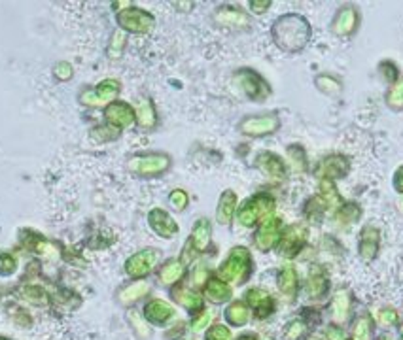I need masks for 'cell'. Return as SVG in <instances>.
I'll list each match as a JSON object with an SVG mask.
<instances>
[{
  "label": "cell",
  "mask_w": 403,
  "mask_h": 340,
  "mask_svg": "<svg viewBox=\"0 0 403 340\" xmlns=\"http://www.w3.org/2000/svg\"><path fill=\"white\" fill-rule=\"evenodd\" d=\"M231 331L225 327V325H210V329L207 331V340H231Z\"/></svg>",
  "instance_id": "obj_43"
},
{
  "label": "cell",
  "mask_w": 403,
  "mask_h": 340,
  "mask_svg": "<svg viewBox=\"0 0 403 340\" xmlns=\"http://www.w3.org/2000/svg\"><path fill=\"white\" fill-rule=\"evenodd\" d=\"M129 319H131V325L135 331L139 332L140 339H148L150 337V327H148L146 324H144V319L139 316V314H135V312H131L129 314Z\"/></svg>",
  "instance_id": "obj_47"
},
{
  "label": "cell",
  "mask_w": 403,
  "mask_h": 340,
  "mask_svg": "<svg viewBox=\"0 0 403 340\" xmlns=\"http://www.w3.org/2000/svg\"><path fill=\"white\" fill-rule=\"evenodd\" d=\"M280 129V117L277 112H264L257 116H246L239 121V131L244 136L252 138H264Z\"/></svg>",
  "instance_id": "obj_9"
},
{
  "label": "cell",
  "mask_w": 403,
  "mask_h": 340,
  "mask_svg": "<svg viewBox=\"0 0 403 340\" xmlns=\"http://www.w3.org/2000/svg\"><path fill=\"white\" fill-rule=\"evenodd\" d=\"M16 257L10 255L8 252H0V274H2V276H10V274L16 272Z\"/></svg>",
  "instance_id": "obj_42"
},
{
  "label": "cell",
  "mask_w": 403,
  "mask_h": 340,
  "mask_svg": "<svg viewBox=\"0 0 403 340\" xmlns=\"http://www.w3.org/2000/svg\"><path fill=\"white\" fill-rule=\"evenodd\" d=\"M349 340H352V339H349Z\"/></svg>",
  "instance_id": "obj_57"
},
{
  "label": "cell",
  "mask_w": 403,
  "mask_h": 340,
  "mask_svg": "<svg viewBox=\"0 0 403 340\" xmlns=\"http://www.w3.org/2000/svg\"><path fill=\"white\" fill-rule=\"evenodd\" d=\"M277 201L271 193H256L237 208V221L242 227H254L275 216Z\"/></svg>",
  "instance_id": "obj_3"
},
{
  "label": "cell",
  "mask_w": 403,
  "mask_h": 340,
  "mask_svg": "<svg viewBox=\"0 0 403 340\" xmlns=\"http://www.w3.org/2000/svg\"><path fill=\"white\" fill-rule=\"evenodd\" d=\"M282 229H284V221L279 216H273L262 221V223L257 225V231L254 234V244H256L257 250L264 252V254L275 250V247L279 246Z\"/></svg>",
  "instance_id": "obj_14"
},
{
  "label": "cell",
  "mask_w": 403,
  "mask_h": 340,
  "mask_svg": "<svg viewBox=\"0 0 403 340\" xmlns=\"http://www.w3.org/2000/svg\"><path fill=\"white\" fill-rule=\"evenodd\" d=\"M231 286L224 282V280H220L218 276H210L209 282L205 284V297H207V301H210L212 304H224L231 299Z\"/></svg>",
  "instance_id": "obj_29"
},
{
  "label": "cell",
  "mask_w": 403,
  "mask_h": 340,
  "mask_svg": "<svg viewBox=\"0 0 403 340\" xmlns=\"http://www.w3.org/2000/svg\"><path fill=\"white\" fill-rule=\"evenodd\" d=\"M23 297L27 301L34 302V304H46L47 295L46 291L38 286H27L23 287Z\"/></svg>",
  "instance_id": "obj_41"
},
{
  "label": "cell",
  "mask_w": 403,
  "mask_h": 340,
  "mask_svg": "<svg viewBox=\"0 0 403 340\" xmlns=\"http://www.w3.org/2000/svg\"><path fill=\"white\" fill-rule=\"evenodd\" d=\"M117 23L124 31L133 32V34H148L154 29L155 17L146 10L133 8L131 6V8L122 10L117 14Z\"/></svg>",
  "instance_id": "obj_12"
},
{
  "label": "cell",
  "mask_w": 403,
  "mask_h": 340,
  "mask_svg": "<svg viewBox=\"0 0 403 340\" xmlns=\"http://www.w3.org/2000/svg\"><path fill=\"white\" fill-rule=\"evenodd\" d=\"M252 272V254L249 247L235 246L218 269V278L227 284H244Z\"/></svg>",
  "instance_id": "obj_4"
},
{
  "label": "cell",
  "mask_w": 403,
  "mask_h": 340,
  "mask_svg": "<svg viewBox=\"0 0 403 340\" xmlns=\"http://www.w3.org/2000/svg\"><path fill=\"white\" fill-rule=\"evenodd\" d=\"M148 223L152 227V231L155 234H159L161 239H174L179 234V223L172 219L169 212H165L161 208L150 210L148 214Z\"/></svg>",
  "instance_id": "obj_20"
},
{
  "label": "cell",
  "mask_w": 403,
  "mask_h": 340,
  "mask_svg": "<svg viewBox=\"0 0 403 340\" xmlns=\"http://www.w3.org/2000/svg\"><path fill=\"white\" fill-rule=\"evenodd\" d=\"M277 287L288 302H295L301 293V280L292 263L282 265L277 272Z\"/></svg>",
  "instance_id": "obj_16"
},
{
  "label": "cell",
  "mask_w": 403,
  "mask_h": 340,
  "mask_svg": "<svg viewBox=\"0 0 403 340\" xmlns=\"http://www.w3.org/2000/svg\"><path fill=\"white\" fill-rule=\"evenodd\" d=\"M169 204H171L172 210H176V212H184L187 208V204H189V197L184 189H174L169 195Z\"/></svg>",
  "instance_id": "obj_40"
},
{
  "label": "cell",
  "mask_w": 403,
  "mask_h": 340,
  "mask_svg": "<svg viewBox=\"0 0 403 340\" xmlns=\"http://www.w3.org/2000/svg\"><path fill=\"white\" fill-rule=\"evenodd\" d=\"M379 72H380V76L384 77L387 80L388 84L392 85L395 84L400 77H398V69H395V64L392 61H382L379 64Z\"/></svg>",
  "instance_id": "obj_44"
},
{
  "label": "cell",
  "mask_w": 403,
  "mask_h": 340,
  "mask_svg": "<svg viewBox=\"0 0 403 340\" xmlns=\"http://www.w3.org/2000/svg\"><path fill=\"white\" fill-rule=\"evenodd\" d=\"M119 93V84L116 80H104L101 84L97 85L93 93L87 91V93L82 95V101L86 102L87 106H102L106 102H112Z\"/></svg>",
  "instance_id": "obj_21"
},
{
  "label": "cell",
  "mask_w": 403,
  "mask_h": 340,
  "mask_svg": "<svg viewBox=\"0 0 403 340\" xmlns=\"http://www.w3.org/2000/svg\"><path fill=\"white\" fill-rule=\"evenodd\" d=\"M159 250L155 247H146V250H140L137 254H133L127 261H125V272L135 280L146 278L150 272L154 271L155 265L159 263Z\"/></svg>",
  "instance_id": "obj_13"
},
{
  "label": "cell",
  "mask_w": 403,
  "mask_h": 340,
  "mask_svg": "<svg viewBox=\"0 0 403 340\" xmlns=\"http://www.w3.org/2000/svg\"><path fill=\"white\" fill-rule=\"evenodd\" d=\"M350 172V157L345 154H327L324 155L316 167L312 170V174L320 180H330V182H339Z\"/></svg>",
  "instance_id": "obj_10"
},
{
  "label": "cell",
  "mask_w": 403,
  "mask_h": 340,
  "mask_svg": "<svg viewBox=\"0 0 403 340\" xmlns=\"http://www.w3.org/2000/svg\"><path fill=\"white\" fill-rule=\"evenodd\" d=\"M244 302L249 304L250 310H254V316L257 319H265L271 314H275L277 308V302L273 299V295L269 291H265L264 287H252L244 295Z\"/></svg>",
  "instance_id": "obj_17"
},
{
  "label": "cell",
  "mask_w": 403,
  "mask_h": 340,
  "mask_svg": "<svg viewBox=\"0 0 403 340\" xmlns=\"http://www.w3.org/2000/svg\"><path fill=\"white\" fill-rule=\"evenodd\" d=\"M184 274H186V265L182 263L180 259H169L159 271V282L163 286H174L184 278Z\"/></svg>",
  "instance_id": "obj_33"
},
{
  "label": "cell",
  "mask_w": 403,
  "mask_h": 340,
  "mask_svg": "<svg viewBox=\"0 0 403 340\" xmlns=\"http://www.w3.org/2000/svg\"><path fill=\"white\" fill-rule=\"evenodd\" d=\"M307 240H309V227H307V223H290L284 225L282 234H280V242L277 247H279L282 257L295 259L305 250Z\"/></svg>",
  "instance_id": "obj_8"
},
{
  "label": "cell",
  "mask_w": 403,
  "mask_h": 340,
  "mask_svg": "<svg viewBox=\"0 0 403 340\" xmlns=\"http://www.w3.org/2000/svg\"><path fill=\"white\" fill-rule=\"evenodd\" d=\"M192 278H194V284L197 287L205 286V284H207L210 278V272H209V269H207V265H203V263L197 265V267H195L194 274H192Z\"/></svg>",
  "instance_id": "obj_49"
},
{
  "label": "cell",
  "mask_w": 403,
  "mask_h": 340,
  "mask_svg": "<svg viewBox=\"0 0 403 340\" xmlns=\"http://www.w3.org/2000/svg\"><path fill=\"white\" fill-rule=\"evenodd\" d=\"M214 21L227 29H249L250 17L235 6H220L214 12Z\"/></svg>",
  "instance_id": "obj_23"
},
{
  "label": "cell",
  "mask_w": 403,
  "mask_h": 340,
  "mask_svg": "<svg viewBox=\"0 0 403 340\" xmlns=\"http://www.w3.org/2000/svg\"><path fill=\"white\" fill-rule=\"evenodd\" d=\"M307 340H324V337L322 335H310V337H307Z\"/></svg>",
  "instance_id": "obj_54"
},
{
  "label": "cell",
  "mask_w": 403,
  "mask_h": 340,
  "mask_svg": "<svg viewBox=\"0 0 403 340\" xmlns=\"http://www.w3.org/2000/svg\"><path fill=\"white\" fill-rule=\"evenodd\" d=\"M129 170L135 176L140 178H155L161 176L167 170L171 169V157L161 151H152V154H140L131 157L129 161Z\"/></svg>",
  "instance_id": "obj_5"
},
{
  "label": "cell",
  "mask_w": 403,
  "mask_h": 340,
  "mask_svg": "<svg viewBox=\"0 0 403 340\" xmlns=\"http://www.w3.org/2000/svg\"><path fill=\"white\" fill-rule=\"evenodd\" d=\"M360 23H362L360 8H358L356 4H352V2H345L334 14L330 31L339 40H350L360 29Z\"/></svg>",
  "instance_id": "obj_6"
},
{
  "label": "cell",
  "mask_w": 403,
  "mask_h": 340,
  "mask_svg": "<svg viewBox=\"0 0 403 340\" xmlns=\"http://www.w3.org/2000/svg\"><path fill=\"white\" fill-rule=\"evenodd\" d=\"M0 340H6V339H0Z\"/></svg>",
  "instance_id": "obj_56"
},
{
  "label": "cell",
  "mask_w": 403,
  "mask_h": 340,
  "mask_svg": "<svg viewBox=\"0 0 403 340\" xmlns=\"http://www.w3.org/2000/svg\"><path fill=\"white\" fill-rule=\"evenodd\" d=\"M256 167L273 182H284L288 178L286 161L273 151H260L256 157Z\"/></svg>",
  "instance_id": "obj_19"
},
{
  "label": "cell",
  "mask_w": 403,
  "mask_h": 340,
  "mask_svg": "<svg viewBox=\"0 0 403 340\" xmlns=\"http://www.w3.org/2000/svg\"><path fill=\"white\" fill-rule=\"evenodd\" d=\"M322 337H324V340H349L345 327L335 324L327 325L326 329H324V332H322Z\"/></svg>",
  "instance_id": "obj_46"
},
{
  "label": "cell",
  "mask_w": 403,
  "mask_h": 340,
  "mask_svg": "<svg viewBox=\"0 0 403 340\" xmlns=\"http://www.w3.org/2000/svg\"><path fill=\"white\" fill-rule=\"evenodd\" d=\"M350 339L352 340H373V319L367 314L365 316H358L352 324V331H350Z\"/></svg>",
  "instance_id": "obj_37"
},
{
  "label": "cell",
  "mask_w": 403,
  "mask_h": 340,
  "mask_svg": "<svg viewBox=\"0 0 403 340\" xmlns=\"http://www.w3.org/2000/svg\"><path fill=\"white\" fill-rule=\"evenodd\" d=\"M384 101H387V106L390 110H395V112L403 110V77H400L395 84L388 87Z\"/></svg>",
  "instance_id": "obj_38"
},
{
  "label": "cell",
  "mask_w": 403,
  "mask_h": 340,
  "mask_svg": "<svg viewBox=\"0 0 403 340\" xmlns=\"http://www.w3.org/2000/svg\"><path fill=\"white\" fill-rule=\"evenodd\" d=\"M377 340H392V339H390L388 335H382V337H379V339H377Z\"/></svg>",
  "instance_id": "obj_55"
},
{
  "label": "cell",
  "mask_w": 403,
  "mask_h": 340,
  "mask_svg": "<svg viewBox=\"0 0 403 340\" xmlns=\"http://www.w3.org/2000/svg\"><path fill=\"white\" fill-rule=\"evenodd\" d=\"M235 84L239 85L240 91L249 97L250 101L254 102H264L271 97L273 89L271 85L267 84L262 74H257L256 70L252 69H240L233 74Z\"/></svg>",
  "instance_id": "obj_7"
},
{
  "label": "cell",
  "mask_w": 403,
  "mask_h": 340,
  "mask_svg": "<svg viewBox=\"0 0 403 340\" xmlns=\"http://www.w3.org/2000/svg\"><path fill=\"white\" fill-rule=\"evenodd\" d=\"M55 76L59 77V80H69L72 76V69H70L69 62H59L55 66Z\"/></svg>",
  "instance_id": "obj_51"
},
{
  "label": "cell",
  "mask_w": 403,
  "mask_h": 340,
  "mask_svg": "<svg viewBox=\"0 0 403 340\" xmlns=\"http://www.w3.org/2000/svg\"><path fill=\"white\" fill-rule=\"evenodd\" d=\"M135 116H137V123L142 127V129H154L155 125H157V114H155L154 108V102L150 101V99H142L137 104V108H135Z\"/></svg>",
  "instance_id": "obj_36"
},
{
  "label": "cell",
  "mask_w": 403,
  "mask_h": 340,
  "mask_svg": "<svg viewBox=\"0 0 403 340\" xmlns=\"http://www.w3.org/2000/svg\"><path fill=\"white\" fill-rule=\"evenodd\" d=\"M125 46V34L124 32H114L112 42H110V57H119Z\"/></svg>",
  "instance_id": "obj_48"
},
{
  "label": "cell",
  "mask_w": 403,
  "mask_h": 340,
  "mask_svg": "<svg viewBox=\"0 0 403 340\" xmlns=\"http://www.w3.org/2000/svg\"><path fill=\"white\" fill-rule=\"evenodd\" d=\"M239 204V199H237V193L227 189L224 193L220 195V201H218V208H216V219L220 225H229L231 219L237 214V206Z\"/></svg>",
  "instance_id": "obj_28"
},
{
  "label": "cell",
  "mask_w": 403,
  "mask_h": 340,
  "mask_svg": "<svg viewBox=\"0 0 403 340\" xmlns=\"http://www.w3.org/2000/svg\"><path fill=\"white\" fill-rule=\"evenodd\" d=\"M286 167L294 174H305L309 170L307 151L301 144H292V146L286 147Z\"/></svg>",
  "instance_id": "obj_31"
},
{
  "label": "cell",
  "mask_w": 403,
  "mask_h": 340,
  "mask_svg": "<svg viewBox=\"0 0 403 340\" xmlns=\"http://www.w3.org/2000/svg\"><path fill=\"white\" fill-rule=\"evenodd\" d=\"M343 202H345V199L337 189V182L320 180L318 182V193L309 197L307 202L303 204V216L312 223H318V221L326 219V216H332Z\"/></svg>",
  "instance_id": "obj_2"
},
{
  "label": "cell",
  "mask_w": 403,
  "mask_h": 340,
  "mask_svg": "<svg viewBox=\"0 0 403 340\" xmlns=\"http://www.w3.org/2000/svg\"><path fill=\"white\" fill-rule=\"evenodd\" d=\"M106 119L110 125H114L116 129H129L137 121L135 116V108H131L127 102H112L108 108H106Z\"/></svg>",
  "instance_id": "obj_22"
},
{
  "label": "cell",
  "mask_w": 403,
  "mask_h": 340,
  "mask_svg": "<svg viewBox=\"0 0 403 340\" xmlns=\"http://www.w3.org/2000/svg\"><path fill=\"white\" fill-rule=\"evenodd\" d=\"M210 240H212V223L207 217L197 219L192 229V236L187 240V244L192 246L195 254H203L210 247Z\"/></svg>",
  "instance_id": "obj_25"
},
{
  "label": "cell",
  "mask_w": 403,
  "mask_h": 340,
  "mask_svg": "<svg viewBox=\"0 0 403 340\" xmlns=\"http://www.w3.org/2000/svg\"><path fill=\"white\" fill-rule=\"evenodd\" d=\"M174 314L176 310L163 299H152L144 306V319L152 325H165L167 321H171Z\"/></svg>",
  "instance_id": "obj_24"
},
{
  "label": "cell",
  "mask_w": 403,
  "mask_h": 340,
  "mask_svg": "<svg viewBox=\"0 0 403 340\" xmlns=\"http://www.w3.org/2000/svg\"><path fill=\"white\" fill-rule=\"evenodd\" d=\"M314 87L330 99H337L343 93V82L334 74H318V76H314Z\"/></svg>",
  "instance_id": "obj_34"
},
{
  "label": "cell",
  "mask_w": 403,
  "mask_h": 340,
  "mask_svg": "<svg viewBox=\"0 0 403 340\" xmlns=\"http://www.w3.org/2000/svg\"><path fill=\"white\" fill-rule=\"evenodd\" d=\"M252 316V310L249 308V304L244 301H233L227 308H225V319L227 324L233 327H242L250 321Z\"/></svg>",
  "instance_id": "obj_35"
},
{
  "label": "cell",
  "mask_w": 403,
  "mask_h": 340,
  "mask_svg": "<svg viewBox=\"0 0 403 340\" xmlns=\"http://www.w3.org/2000/svg\"><path fill=\"white\" fill-rule=\"evenodd\" d=\"M249 6H250V10H252V14H257V16H262V14H265L267 10L271 8L273 2H271V0H250Z\"/></svg>",
  "instance_id": "obj_50"
},
{
  "label": "cell",
  "mask_w": 403,
  "mask_h": 340,
  "mask_svg": "<svg viewBox=\"0 0 403 340\" xmlns=\"http://www.w3.org/2000/svg\"><path fill=\"white\" fill-rule=\"evenodd\" d=\"M171 297H172V301L176 302V304L184 306V308L189 310V312H197V314H199V312L203 310V295H199L197 291H194V289H189V287L186 286L172 287Z\"/></svg>",
  "instance_id": "obj_27"
},
{
  "label": "cell",
  "mask_w": 403,
  "mask_h": 340,
  "mask_svg": "<svg viewBox=\"0 0 403 340\" xmlns=\"http://www.w3.org/2000/svg\"><path fill=\"white\" fill-rule=\"evenodd\" d=\"M303 293H305V299L310 302H320L324 301L330 293V278L324 272L322 267H312L307 274V278L303 282Z\"/></svg>",
  "instance_id": "obj_15"
},
{
  "label": "cell",
  "mask_w": 403,
  "mask_h": 340,
  "mask_svg": "<svg viewBox=\"0 0 403 340\" xmlns=\"http://www.w3.org/2000/svg\"><path fill=\"white\" fill-rule=\"evenodd\" d=\"M271 38L282 53L295 55L309 46L312 27L301 14H284L273 23Z\"/></svg>",
  "instance_id": "obj_1"
},
{
  "label": "cell",
  "mask_w": 403,
  "mask_h": 340,
  "mask_svg": "<svg viewBox=\"0 0 403 340\" xmlns=\"http://www.w3.org/2000/svg\"><path fill=\"white\" fill-rule=\"evenodd\" d=\"M237 340H260V339H257V335H254V332H246V335H240Z\"/></svg>",
  "instance_id": "obj_53"
},
{
  "label": "cell",
  "mask_w": 403,
  "mask_h": 340,
  "mask_svg": "<svg viewBox=\"0 0 403 340\" xmlns=\"http://www.w3.org/2000/svg\"><path fill=\"white\" fill-rule=\"evenodd\" d=\"M392 186H394L395 193L403 195V165L398 167V170L394 172V180H392Z\"/></svg>",
  "instance_id": "obj_52"
},
{
  "label": "cell",
  "mask_w": 403,
  "mask_h": 340,
  "mask_svg": "<svg viewBox=\"0 0 403 340\" xmlns=\"http://www.w3.org/2000/svg\"><path fill=\"white\" fill-rule=\"evenodd\" d=\"M364 216V210L362 206L354 201H345L339 206V208L335 210L334 214H332V219H334V223L339 227V229H350L352 225L358 223L360 219Z\"/></svg>",
  "instance_id": "obj_26"
},
{
  "label": "cell",
  "mask_w": 403,
  "mask_h": 340,
  "mask_svg": "<svg viewBox=\"0 0 403 340\" xmlns=\"http://www.w3.org/2000/svg\"><path fill=\"white\" fill-rule=\"evenodd\" d=\"M398 321H400V314L392 306H384V308H379L375 312V324L379 327L390 329V327L398 325Z\"/></svg>",
  "instance_id": "obj_39"
},
{
  "label": "cell",
  "mask_w": 403,
  "mask_h": 340,
  "mask_svg": "<svg viewBox=\"0 0 403 340\" xmlns=\"http://www.w3.org/2000/svg\"><path fill=\"white\" fill-rule=\"evenodd\" d=\"M212 317H214V314H212V312L201 310V312H199V316L195 317L194 321H192V331H195V332L205 331V329H207V327L212 324Z\"/></svg>",
  "instance_id": "obj_45"
},
{
  "label": "cell",
  "mask_w": 403,
  "mask_h": 340,
  "mask_svg": "<svg viewBox=\"0 0 403 340\" xmlns=\"http://www.w3.org/2000/svg\"><path fill=\"white\" fill-rule=\"evenodd\" d=\"M148 293H150V284H148L146 280H135L129 286H125L124 289H119L117 299H119L122 304H135V302H139L140 299H144Z\"/></svg>",
  "instance_id": "obj_32"
},
{
  "label": "cell",
  "mask_w": 403,
  "mask_h": 340,
  "mask_svg": "<svg viewBox=\"0 0 403 340\" xmlns=\"http://www.w3.org/2000/svg\"><path fill=\"white\" fill-rule=\"evenodd\" d=\"M312 327L314 325L310 324L303 314H299V316H294L284 325L282 337H284V340H307V337H310Z\"/></svg>",
  "instance_id": "obj_30"
},
{
  "label": "cell",
  "mask_w": 403,
  "mask_h": 340,
  "mask_svg": "<svg viewBox=\"0 0 403 340\" xmlns=\"http://www.w3.org/2000/svg\"><path fill=\"white\" fill-rule=\"evenodd\" d=\"M380 250V231L375 225H365L358 236V255L364 263H373Z\"/></svg>",
  "instance_id": "obj_18"
},
{
  "label": "cell",
  "mask_w": 403,
  "mask_h": 340,
  "mask_svg": "<svg viewBox=\"0 0 403 340\" xmlns=\"http://www.w3.org/2000/svg\"><path fill=\"white\" fill-rule=\"evenodd\" d=\"M352 308H354L352 291L349 287H337L327 302V314H330L332 324L345 327L352 317Z\"/></svg>",
  "instance_id": "obj_11"
}]
</instances>
